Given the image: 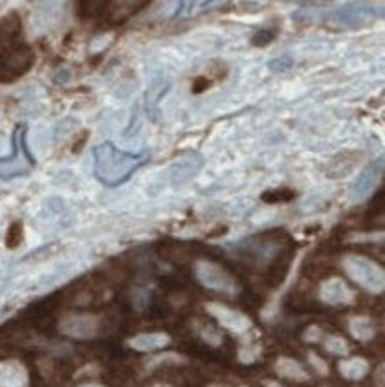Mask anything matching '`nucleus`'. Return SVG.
Here are the masks:
<instances>
[{
    "instance_id": "1",
    "label": "nucleus",
    "mask_w": 385,
    "mask_h": 387,
    "mask_svg": "<svg viewBox=\"0 0 385 387\" xmlns=\"http://www.w3.org/2000/svg\"><path fill=\"white\" fill-rule=\"evenodd\" d=\"M93 158H95L96 179L105 187L116 188L133 178L134 172L149 162L150 154L147 150L125 152L116 145L105 141L93 150Z\"/></svg>"
},
{
    "instance_id": "2",
    "label": "nucleus",
    "mask_w": 385,
    "mask_h": 387,
    "mask_svg": "<svg viewBox=\"0 0 385 387\" xmlns=\"http://www.w3.org/2000/svg\"><path fill=\"white\" fill-rule=\"evenodd\" d=\"M11 156L0 158V179L9 181L15 178H24L31 172L34 166V158L27 147V127L26 125H17L11 136Z\"/></svg>"
},
{
    "instance_id": "3",
    "label": "nucleus",
    "mask_w": 385,
    "mask_h": 387,
    "mask_svg": "<svg viewBox=\"0 0 385 387\" xmlns=\"http://www.w3.org/2000/svg\"><path fill=\"white\" fill-rule=\"evenodd\" d=\"M344 268L349 273L353 281L358 282L362 288L372 294H380L385 288V277L381 268L365 257H347L344 261Z\"/></svg>"
},
{
    "instance_id": "4",
    "label": "nucleus",
    "mask_w": 385,
    "mask_h": 387,
    "mask_svg": "<svg viewBox=\"0 0 385 387\" xmlns=\"http://www.w3.org/2000/svg\"><path fill=\"white\" fill-rule=\"evenodd\" d=\"M381 15H384V11L378 6L358 2V4H346L342 8H338L337 11L331 13V18L337 22L338 26L355 29V27L367 26L369 22L381 18Z\"/></svg>"
},
{
    "instance_id": "5",
    "label": "nucleus",
    "mask_w": 385,
    "mask_h": 387,
    "mask_svg": "<svg viewBox=\"0 0 385 387\" xmlns=\"http://www.w3.org/2000/svg\"><path fill=\"white\" fill-rule=\"evenodd\" d=\"M228 2H230V0H170V2L163 8L161 15L165 18H168V20L189 18L223 8Z\"/></svg>"
},
{
    "instance_id": "6",
    "label": "nucleus",
    "mask_w": 385,
    "mask_h": 387,
    "mask_svg": "<svg viewBox=\"0 0 385 387\" xmlns=\"http://www.w3.org/2000/svg\"><path fill=\"white\" fill-rule=\"evenodd\" d=\"M197 279L203 286L223 294H234L236 291V282L224 272L223 268H219L217 264L212 263H199L197 264Z\"/></svg>"
},
{
    "instance_id": "7",
    "label": "nucleus",
    "mask_w": 385,
    "mask_h": 387,
    "mask_svg": "<svg viewBox=\"0 0 385 387\" xmlns=\"http://www.w3.org/2000/svg\"><path fill=\"white\" fill-rule=\"evenodd\" d=\"M60 332L73 339H93L98 332V320L93 315H71L62 320Z\"/></svg>"
},
{
    "instance_id": "8",
    "label": "nucleus",
    "mask_w": 385,
    "mask_h": 387,
    "mask_svg": "<svg viewBox=\"0 0 385 387\" xmlns=\"http://www.w3.org/2000/svg\"><path fill=\"white\" fill-rule=\"evenodd\" d=\"M208 311L223 324L224 328L234 333H244L252 328V320L239 311H231L221 304H208Z\"/></svg>"
},
{
    "instance_id": "9",
    "label": "nucleus",
    "mask_w": 385,
    "mask_h": 387,
    "mask_svg": "<svg viewBox=\"0 0 385 387\" xmlns=\"http://www.w3.org/2000/svg\"><path fill=\"white\" fill-rule=\"evenodd\" d=\"M381 172H384V159L380 158L374 163H371V165L356 178L355 185H353V197H355V199H364L365 196H369L372 192V188L377 187L378 181H380Z\"/></svg>"
},
{
    "instance_id": "10",
    "label": "nucleus",
    "mask_w": 385,
    "mask_h": 387,
    "mask_svg": "<svg viewBox=\"0 0 385 387\" xmlns=\"http://www.w3.org/2000/svg\"><path fill=\"white\" fill-rule=\"evenodd\" d=\"M201 165H203V159L199 158V156H187V158H183L181 162H177L176 165L172 166V171H170L172 181H174L176 185L187 183V181H190L197 172L201 171Z\"/></svg>"
},
{
    "instance_id": "11",
    "label": "nucleus",
    "mask_w": 385,
    "mask_h": 387,
    "mask_svg": "<svg viewBox=\"0 0 385 387\" xmlns=\"http://www.w3.org/2000/svg\"><path fill=\"white\" fill-rule=\"evenodd\" d=\"M320 297L330 304H347L353 301V291L340 279H331L322 286Z\"/></svg>"
},
{
    "instance_id": "12",
    "label": "nucleus",
    "mask_w": 385,
    "mask_h": 387,
    "mask_svg": "<svg viewBox=\"0 0 385 387\" xmlns=\"http://www.w3.org/2000/svg\"><path fill=\"white\" fill-rule=\"evenodd\" d=\"M0 387H27L26 369L17 362L0 364Z\"/></svg>"
},
{
    "instance_id": "13",
    "label": "nucleus",
    "mask_w": 385,
    "mask_h": 387,
    "mask_svg": "<svg viewBox=\"0 0 385 387\" xmlns=\"http://www.w3.org/2000/svg\"><path fill=\"white\" fill-rule=\"evenodd\" d=\"M170 342V336L167 333H142V335L133 336L128 341V346L136 351H156V349H161Z\"/></svg>"
},
{
    "instance_id": "14",
    "label": "nucleus",
    "mask_w": 385,
    "mask_h": 387,
    "mask_svg": "<svg viewBox=\"0 0 385 387\" xmlns=\"http://www.w3.org/2000/svg\"><path fill=\"white\" fill-rule=\"evenodd\" d=\"M338 369H340V374L346 376L347 380H360L364 379L369 371V364L364 358L355 357V358H346L338 364Z\"/></svg>"
},
{
    "instance_id": "15",
    "label": "nucleus",
    "mask_w": 385,
    "mask_h": 387,
    "mask_svg": "<svg viewBox=\"0 0 385 387\" xmlns=\"http://www.w3.org/2000/svg\"><path fill=\"white\" fill-rule=\"evenodd\" d=\"M277 373L284 379L290 380H299V382H304L309 379V374L306 373L304 367L300 366L299 362L291 360V358H278L277 366H275Z\"/></svg>"
},
{
    "instance_id": "16",
    "label": "nucleus",
    "mask_w": 385,
    "mask_h": 387,
    "mask_svg": "<svg viewBox=\"0 0 385 387\" xmlns=\"http://www.w3.org/2000/svg\"><path fill=\"white\" fill-rule=\"evenodd\" d=\"M349 328H351L353 336H355L356 341H371L372 336H374V326H372L371 319L367 317H355L349 324Z\"/></svg>"
},
{
    "instance_id": "17",
    "label": "nucleus",
    "mask_w": 385,
    "mask_h": 387,
    "mask_svg": "<svg viewBox=\"0 0 385 387\" xmlns=\"http://www.w3.org/2000/svg\"><path fill=\"white\" fill-rule=\"evenodd\" d=\"M295 197V192L288 190V188H278V190H271L262 194V199L266 203H286Z\"/></svg>"
},
{
    "instance_id": "18",
    "label": "nucleus",
    "mask_w": 385,
    "mask_h": 387,
    "mask_svg": "<svg viewBox=\"0 0 385 387\" xmlns=\"http://www.w3.org/2000/svg\"><path fill=\"white\" fill-rule=\"evenodd\" d=\"M325 349L333 355H347L349 353V346L344 339L340 336H327V341H325Z\"/></svg>"
},
{
    "instance_id": "19",
    "label": "nucleus",
    "mask_w": 385,
    "mask_h": 387,
    "mask_svg": "<svg viewBox=\"0 0 385 387\" xmlns=\"http://www.w3.org/2000/svg\"><path fill=\"white\" fill-rule=\"evenodd\" d=\"M291 65H293V62H291L290 58H277V60H273V62H271L270 64V69H273L275 72H284V71H288V69L291 67Z\"/></svg>"
},
{
    "instance_id": "20",
    "label": "nucleus",
    "mask_w": 385,
    "mask_h": 387,
    "mask_svg": "<svg viewBox=\"0 0 385 387\" xmlns=\"http://www.w3.org/2000/svg\"><path fill=\"white\" fill-rule=\"evenodd\" d=\"M273 39L275 34H271L270 31H259V33L253 37V44H255V46H266V44H270Z\"/></svg>"
},
{
    "instance_id": "21",
    "label": "nucleus",
    "mask_w": 385,
    "mask_h": 387,
    "mask_svg": "<svg viewBox=\"0 0 385 387\" xmlns=\"http://www.w3.org/2000/svg\"><path fill=\"white\" fill-rule=\"evenodd\" d=\"M210 80H206L205 77H199L196 81H194V93H201V91L208 89Z\"/></svg>"
},
{
    "instance_id": "22",
    "label": "nucleus",
    "mask_w": 385,
    "mask_h": 387,
    "mask_svg": "<svg viewBox=\"0 0 385 387\" xmlns=\"http://www.w3.org/2000/svg\"><path fill=\"white\" fill-rule=\"evenodd\" d=\"M80 387H103V386H100V383H83V386Z\"/></svg>"
},
{
    "instance_id": "23",
    "label": "nucleus",
    "mask_w": 385,
    "mask_h": 387,
    "mask_svg": "<svg viewBox=\"0 0 385 387\" xmlns=\"http://www.w3.org/2000/svg\"><path fill=\"white\" fill-rule=\"evenodd\" d=\"M268 387H283V386H281V383H277V382H268Z\"/></svg>"
}]
</instances>
